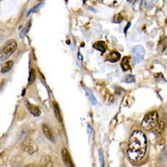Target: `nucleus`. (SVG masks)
<instances>
[{
	"mask_svg": "<svg viewBox=\"0 0 167 167\" xmlns=\"http://www.w3.org/2000/svg\"><path fill=\"white\" fill-rule=\"evenodd\" d=\"M147 141L145 135L141 131H134L130 137L127 154L133 162H140L145 156Z\"/></svg>",
	"mask_w": 167,
	"mask_h": 167,
	"instance_id": "nucleus-1",
	"label": "nucleus"
},
{
	"mask_svg": "<svg viewBox=\"0 0 167 167\" xmlns=\"http://www.w3.org/2000/svg\"><path fill=\"white\" fill-rule=\"evenodd\" d=\"M158 113L157 111H152L150 113H148L145 115V117L144 118L143 122H142V127L147 130V131H151L152 130L155 125L158 123Z\"/></svg>",
	"mask_w": 167,
	"mask_h": 167,
	"instance_id": "nucleus-2",
	"label": "nucleus"
},
{
	"mask_svg": "<svg viewBox=\"0 0 167 167\" xmlns=\"http://www.w3.org/2000/svg\"><path fill=\"white\" fill-rule=\"evenodd\" d=\"M17 49V42L15 40H9L7 41L2 48L1 49V61L3 62L5 60L9 58Z\"/></svg>",
	"mask_w": 167,
	"mask_h": 167,
	"instance_id": "nucleus-3",
	"label": "nucleus"
},
{
	"mask_svg": "<svg viewBox=\"0 0 167 167\" xmlns=\"http://www.w3.org/2000/svg\"><path fill=\"white\" fill-rule=\"evenodd\" d=\"M144 48L142 46H136L134 47L133 50H132V63L134 65L140 63L144 58Z\"/></svg>",
	"mask_w": 167,
	"mask_h": 167,
	"instance_id": "nucleus-4",
	"label": "nucleus"
},
{
	"mask_svg": "<svg viewBox=\"0 0 167 167\" xmlns=\"http://www.w3.org/2000/svg\"><path fill=\"white\" fill-rule=\"evenodd\" d=\"M21 149H22V151H24L29 154H32L38 151V145L36 144V143L33 140L27 139L21 144Z\"/></svg>",
	"mask_w": 167,
	"mask_h": 167,
	"instance_id": "nucleus-5",
	"label": "nucleus"
},
{
	"mask_svg": "<svg viewBox=\"0 0 167 167\" xmlns=\"http://www.w3.org/2000/svg\"><path fill=\"white\" fill-rule=\"evenodd\" d=\"M25 105H26V108L28 110V111H29L33 116L38 117V116H40V115L41 114L40 110L37 106L30 104L27 101H25Z\"/></svg>",
	"mask_w": 167,
	"mask_h": 167,
	"instance_id": "nucleus-6",
	"label": "nucleus"
},
{
	"mask_svg": "<svg viewBox=\"0 0 167 167\" xmlns=\"http://www.w3.org/2000/svg\"><path fill=\"white\" fill-rule=\"evenodd\" d=\"M61 156H62L63 161H64V163H65V165L67 166H73L70 156H69V152L67 151L66 148H63L61 150Z\"/></svg>",
	"mask_w": 167,
	"mask_h": 167,
	"instance_id": "nucleus-7",
	"label": "nucleus"
},
{
	"mask_svg": "<svg viewBox=\"0 0 167 167\" xmlns=\"http://www.w3.org/2000/svg\"><path fill=\"white\" fill-rule=\"evenodd\" d=\"M42 129H43V132H44V135L46 136V138L48 140L51 141L52 143H54L55 142V138H54V135H53L52 132L50 131V129L47 125L42 126Z\"/></svg>",
	"mask_w": 167,
	"mask_h": 167,
	"instance_id": "nucleus-8",
	"label": "nucleus"
},
{
	"mask_svg": "<svg viewBox=\"0 0 167 167\" xmlns=\"http://www.w3.org/2000/svg\"><path fill=\"white\" fill-rule=\"evenodd\" d=\"M164 130H165V123H164L163 121L158 122V123H157V124L155 125V127L152 129L153 132H154L156 135H158V136H160V135L163 134Z\"/></svg>",
	"mask_w": 167,
	"mask_h": 167,
	"instance_id": "nucleus-9",
	"label": "nucleus"
},
{
	"mask_svg": "<svg viewBox=\"0 0 167 167\" xmlns=\"http://www.w3.org/2000/svg\"><path fill=\"white\" fill-rule=\"evenodd\" d=\"M120 58H121L120 53H118V52H116V51H113V52H111V53L109 54V56L107 57L106 61H109V62L114 63L117 62V61L120 60Z\"/></svg>",
	"mask_w": 167,
	"mask_h": 167,
	"instance_id": "nucleus-10",
	"label": "nucleus"
},
{
	"mask_svg": "<svg viewBox=\"0 0 167 167\" xmlns=\"http://www.w3.org/2000/svg\"><path fill=\"white\" fill-rule=\"evenodd\" d=\"M167 48V38L166 37H164L161 39V40L159 41V44H158V47H157V49L159 52L163 53Z\"/></svg>",
	"mask_w": 167,
	"mask_h": 167,
	"instance_id": "nucleus-11",
	"label": "nucleus"
},
{
	"mask_svg": "<svg viewBox=\"0 0 167 167\" xmlns=\"http://www.w3.org/2000/svg\"><path fill=\"white\" fill-rule=\"evenodd\" d=\"M13 67V61H8L6 62L2 63L1 65V73H6L7 71H9Z\"/></svg>",
	"mask_w": 167,
	"mask_h": 167,
	"instance_id": "nucleus-12",
	"label": "nucleus"
},
{
	"mask_svg": "<svg viewBox=\"0 0 167 167\" xmlns=\"http://www.w3.org/2000/svg\"><path fill=\"white\" fill-rule=\"evenodd\" d=\"M41 166H47V167H51L53 166V161L52 158L50 156H44L41 160Z\"/></svg>",
	"mask_w": 167,
	"mask_h": 167,
	"instance_id": "nucleus-13",
	"label": "nucleus"
},
{
	"mask_svg": "<svg viewBox=\"0 0 167 167\" xmlns=\"http://www.w3.org/2000/svg\"><path fill=\"white\" fill-rule=\"evenodd\" d=\"M84 88H85V90H86V91H87V94H88V96H89V99H90V102H91L93 105L98 104L97 100H96V98H95V96H94L93 92L91 91V90H90V89H89L87 86H85Z\"/></svg>",
	"mask_w": 167,
	"mask_h": 167,
	"instance_id": "nucleus-14",
	"label": "nucleus"
},
{
	"mask_svg": "<svg viewBox=\"0 0 167 167\" xmlns=\"http://www.w3.org/2000/svg\"><path fill=\"white\" fill-rule=\"evenodd\" d=\"M93 48H94L95 49H97V50L101 51L102 53L105 52V50L107 49V46H106V44H105L104 42H102V41L96 42V43L93 45Z\"/></svg>",
	"mask_w": 167,
	"mask_h": 167,
	"instance_id": "nucleus-15",
	"label": "nucleus"
},
{
	"mask_svg": "<svg viewBox=\"0 0 167 167\" xmlns=\"http://www.w3.org/2000/svg\"><path fill=\"white\" fill-rule=\"evenodd\" d=\"M121 66H122V69L123 71H127V70H130L131 69V66H130V59L128 57H124L121 63Z\"/></svg>",
	"mask_w": 167,
	"mask_h": 167,
	"instance_id": "nucleus-16",
	"label": "nucleus"
},
{
	"mask_svg": "<svg viewBox=\"0 0 167 167\" xmlns=\"http://www.w3.org/2000/svg\"><path fill=\"white\" fill-rule=\"evenodd\" d=\"M30 25H31V21L28 20L27 22V24L25 25V27L22 28V30H21L20 33H19V37H20L21 39H23V38L27 35V33L28 30L30 29Z\"/></svg>",
	"mask_w": 167,
	"mask_h": 167,
	"instance_id": "nucleus-17",
	"label": "nucleus"
},
{
	"mask_svg": "<svg viewBox=\"0 0 167 167\" xmlns=\"http://www.w3.org/2000/svg\"><path fill=\"white\" fill-rule=\"evenodd\" d=\"M53 109H54V113H55V116L57 118V120L61 123L62 119H61V111H60V108H59V105L57 102H54L53 103Z\"/></svg>",
	"mask_w": 167,
	"mask_h": 167,
	"instance_id": "nucleus-18",
	"label": "nucleus"
},
{
	"mask_svg": "<svg viewBox=\"0 0 167 167\" xmlns=\"http://www.w3.org/2000/svg\"><path fill=\"white\" fill-rule=\"evenodd\" d=\"M157 0H144V6L147 10H151L156 4Z\"/></svg>",
	"mask_w": 167,
	"mask_h": 167,
	"instance_id": "nucleus-19",
	"label": "nucleus"
},
{
	"mask_svg": "<svg viewBox=\"0 0 167 167\" xmlns=\"http://www.w3.org/2000/svg\"><path fill=\"white\" fill-rule=\"evenodd\" d=\"M35 79H36V72H35V69L32 68L30 69V71H29V77H28V83L32 84L35 81Z\"/></svg>",
	"mask_w": 167,
	"mask_h": 167,
	"instance_id": "nucleus-20",
	"label": "nucleus"
},
{
	"mask_svg": "<svg viewBox=\"0 0 167 167\" xmlns=\"http://www.w3.org/2000/svg\"><path fill=\"white\" fill-rule=\"evenodd\" d=\"M99 156H100V161H101V165L104 166V156H103V152L102 149L99 150Z\"/></svg>",
	"mask_w": 167,
	"mask_h": 167,
	"instance_id": "nucleus-21",
	"label": "nucleus"
},
{
	"mask_svg": "<svg viewBox=\"0 0 167 167\" xmlns=\"http://www.w3.org/2000/svg\"><path fill=\"white\" fill-rule=\"evenodd\" d=\"M124 81H125L126 83H132V82L135 81V78L132 75H129V76H127L124 79Z\"/></svg>",
	"mask_w": 167,
	"mask_h": 167,
	"instance_id": "nucleus-22",
	"label": "nucleus"
},
{
	"mask_svg": "<svg viewBox=\"0 0 167 167\" xmlns=\"http://www.w3.org/2000/svg\"><path fill=\"white\" fill-rule=\"evenodd\" d=\"M123 17H122V15H120V14H117V15H115V17H114V19H112V22L113 23H121L122 21H123Z\"/></svg>",
	"mask_w": 167,
	"mask_h": 167,
	"instance_id": "nucleus-23",
	"label": "nucleus"
},
{
	"mask_svg": "<svg viewBox=\"0 0 167 167\" xmlns=\"http://www.w3.org/2000/svg\"><path fill=\"white\" fill-rule=\"evenodd\" d=\"M43 6V3H40V4H38L37 6H33L31 9H29V11L27 13V16H28L30 13H32V12H34V10H36V9H38V8H40V6Z\"/></svg>",
	"mask_w": 167,
	"mask_h": 167,
	"instance_id": "nucleus-24",
	"label": "nucleus"
},
{
	"mask_svg": "<svg viewBox=\"0 0 167 167\" xmlns=\"http://www.w3.org/2000/svg\"><path fill=\"white\" fill-rule=\"evenodd\" d=\"M91 133H92V128L90 126H88V134H89V139H90L91 137Z\"/></svg>",
	"mask_w": 167,
	"mask_h": 167,
	"instance_id": "nucleus-25",
	"label": "nucleus"
},
{
	"mask_svg": "<svg viewBox=\"0 0 167 167\" xmlns=\"http://www.w3.org/2000/svg\"><path fill=\"white\" fill-rule=\"evenodd\" d=\"M130 25H131V23H129V24H128V26H127V27H125V32H126V31H127V29L129 28V27H130Z\"/></svg>",
	"mask_w": 167,
	"mask_h": 167,
	"instance_id": "nucleus-26",
	"label": "nucleus"
},
{
	"mask_svg": "<svg viewBox=\"0 0 167 167\" xmlns=\"http://www.w3.org/2000/svg\"><path fill=\"white\" fill-rule=\"evenodd\" d=\"M78 55H79V59H80V60H81V54H80V53H78Z\"/></svg>",
	"mask_w": 167,
	"mask_h": 167,
	"instance_id": "nucleus-27",
	"label": "nucleus"
},
{
	"mask_svg": "<svg viewBox=\"0 0 167 167\" xmlns=\"http://www.w3.org/2000/svg\"><path fill=\"white\" fill-rule=\"evenodd\" d=\"M166 24H167V19H166Z\"/></svg>",
	"mask_w": 167,
	"mask_h": 167,
	"instance_id": "nucleus-28",
	"label": "nucleus"
},
{
	"mask_svg": "<svg viewBox=\"0 0 167 167\" xmlns=\"http://www.w3.org/2000/svg\"><path fill=\"white\" fill-rule=\"evenodd\" d=\"M39 1H40V0H39Z\"/></svg>",
	"mask_w": 167,
	"mask_h": 167,
	"instance_id": "nucleus-29",
	"label": "nucleus"
}]
</instances>
